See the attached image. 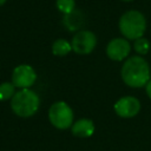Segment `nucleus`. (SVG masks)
Returning <instances> with one entry per match:
<instances>
[{"instance_id": "1", "label": "nucleus", "mask_w": 151, "mask_h": 151, "mask_svg": "<svg viewBox=\"0 0 151 151\" xmlns=\"http://www.w3.org/2000/svg\"><path fill=\"white\" fill-rule=\"evenodd\" d=\"M122 78L130 87H142L150 80V67L143 57H130L122 67Z\"/></svg>"}, {"instance_id": "2", "label": "nucleus", "mask_w": 151, "mask_h": 151, "mask_svg": "<svg viewBox=\"0 0 151 151\" xmlns=\"http://www.w3.org/2000/svg\"><path fill=\"white\" fill-rule=\"evenodd\" d=\"M119 31L127 40L142 38L146 31V19L144 14L136 9L125 12L119 19Z\"/></svg>"}, {"instance_id": "3", "label": "nucleus", "mask_w": 151, "mask_h": 151, "mask_svg": "<svg viewBox=\"0 0 151 151\" xmlns=\"http://www.w3.org/2000/svg\"><path fill=\"white\" fill-rule=\"evenodd\" d=\"M40 105V99L38 94L31 88H21L15 92L11 100V107L13 112L19 117H31L33 116Z\"/></svg>"}, {"instance_id": "4", "label": "nucleus", "mask_w": 151, "mask_h": 151, "mask_svg": "<svg viewBox=\"0 0 151 151\" xmlns=\"http://www.w3.org/2000/svg\"><path fill=\"white\" fill-rule=\"evenodd\" d=\"M48 119L54 127L66 130L73 125L72 109L65 101H57L48 110Z\"/></svg>"}, {"instance_id": "5", "label": "nucleus", "mask_w": 151, "mask_h": 151, "mask_svg": "<svg viewBox=\"0 0 151 151\" xmlns=\"http://www.w3.org/2000/svg\"><path fill=\"white\" fill-rule=\"evenodd\" d=\"M72 50L77 54H88L97 45V37L91 31H78L72 38Z\"/></svg>"}, {"instance_id": "6", "label": "nucleus", "mask_w": 151, "mask_h": 151, "mask_svg": "<svg viewBox=\"0 0 151 151\" xmlns=\"http://www.w3.org/2000/svg\"><path fill=\"white\" fill-rule=\"evenodd\" d=\"M37 79V73L32 66L27 64H22L17 66L12 73V83L15 87L29 88Z\"/></svg>"}, {"instance_id": "7", "label": "nucleus", "mask_w": 151, "mask_h": 151, "mask_svg": "<svg viewBox=\"0 0 151 151\" xmlns=\"http://www.w3.org/2000/svg\"><path fill=\"white\" fill-rule=\"evenodd\" d=\"M131 51V45L125 38H114L106 46V54L110 59L120 61L127 58Z\"/></svg>"}, {"instance_id": "8", "label": "nucleus", "mask_w": 151, "mask_h": 151, "mask_svg": "<svg viewBox=\"0 0 151 151\" xmlns=\"http://www.w3.org/2000/svg\"><path fill=\"white\" fill-rule=\"evenodd\" d=\"M140 110V103L137 98L127 96L123 97L114 104V111L119 117L123 118H131L134 117Z\"/></svg>"}, {"instance_id": "9", "label": "nucleus", "mask_w": 151, "mask_h": 151, "mask_svg": "<svg viewBox=\"0 0 151 151\" xmlns=\"http://www.w3.org/2000/svg\"><path fill=\"white\" fill-rule=\"evenodd\" d=\"M71 130H72V133L74 136L81 137V138H86V137H90V136L93 134L94 124H93V122L91 119L83 118V119H79L76 123H73Z\"/></svg>"}, {"instance_id": "10", "label": "nucleus", "mask_w": 151, "mask_h": 151, "mask_svg": "<svg viewBox=\"0 0 151 151\" xmlns=\"http://www.w3.org/2000/svg\"><path fill=\"white\" fill-rule=\"evenodd\" d=\"M84 24V18L83 14L78 11H73L68 14H65L64 17V25L66 26V28L68 31H77L81 27V25Z\"/></svg>"}, {"instance_id": "11", "label": "nucleus", "mask_w": 151, "mask_h": 151, "mask_svg": "<svg viewBox=\"0 0 151 151\" xmlns=\"http://www.w3.org/2000/svg\"><path fill=\"white\" fill-rule=\"evenodd\" d=\"M72 50L71 42H68L65 39H57L52 45V52L57 57H64L68 54Z\"/></svg>"}, {"instance_id": "12", "label": "nucleus", "mask_w": 151, "mask_h": 151, "mask_svg": "<svg viewBox=\"0 0 151 151\" xmlns=\"http://www.w3.org/2000/svg\"><path fill=\"white\" fill-rule=\"evenodd\" d=\"M15 86L13 83H2L0 84V100H8L12 99L15 94L14 92Z\"/></svg>"}, {"instance_id": "13", "label": "nucleus", "mask_w": 151, "mask_h": 151, "mask_svg": "<svg viewBox=\"0 0 151 151\" xmlns=\"http://www.w3.org/2000/svg\"><path fill=\"white\" fill-rule=\"evenodd\" d=\"M133 48H134V51H136L138 54L144 55V54H146V53L149 52V50H150V42H149L147 39L143 38V37H142V38H138V39L134 40Z\"/></svg>"}, {"instance_id": "14", "label": "nucleus", "mask_w": 151, "mask_h": 151, "mask_svg": "<svg viewBox=\"0 0 151 151\" xmlns=\"http://www.w3.org/2000/svg\"><path fill=\"white\" fill-rule=\"evenodd\" d=\"M55 5H57V8L64 14H68L76 9L74 0H57Z\"/></svg>"}, {"instance_id": "15", "label": "nucleus", "mask_w": 151, "mask_h": 151, "mask_svg": "<svg viewBox=\"0 0 151 151\" xmlns=\"http://www.w3.org/2000/svg\"><path fill=\"white\" fill-rule=\"evenodd\" d=\"M145 86H146V93H147V96H149L150 99H151V80H149Z\"/></svg>"}, {"instance_id": "16", "label": "nucleus", "mask_w": 151, "mask_h": 151, "mask_svg": "<svg viewBox=\"0 0 151 151\" xmlns=\"http://www.w3.org/2000/svg\"><path fill=\"white\" fill-rule=\"evenodd\" d=\"M7 0H0V6H2V5H5V2H6Z\"/></svg>"}, {"instance_id": "17", "label": "nucleus", "mask_w": 151, "mask_h": 151, "mask_svg": "<svg viewBox=\"0 0 151 151\" xmlns=\"http://www.w3.org/2000/svg\"><path fill=\"white\" fill-rule=\"evenodd\" d=\"M122 1H132V0H122Z\"/></svg>"}]
</instances>
